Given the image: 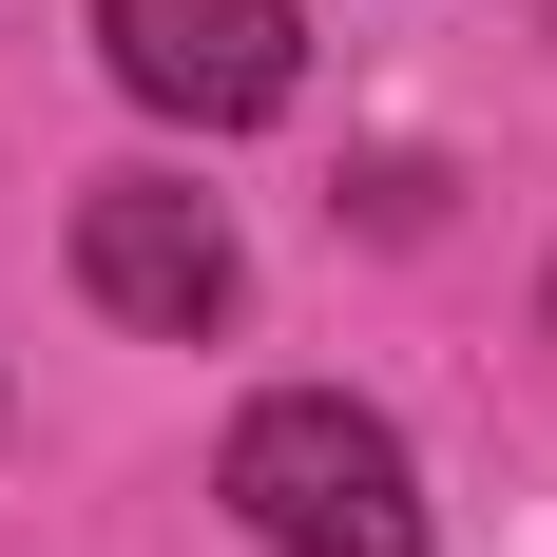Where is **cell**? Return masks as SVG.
<instances>
[{
	"label": "cell",
	"instance_id": "obj_1",
	"mask_svg": "<svg viewBox=\"0 0 557 557\" xmlns=\"http://www.w3.org/2000/svg\"><path fill=\"white\" fill-rule=\"evenodd\" d=\"M212 500L270 557H423V461H404L385 404H346V385H270L250 423H231Z\"/></svg>",
	"mask_w": 557,
	"mask_h": 557
},
{
	"label": "cell",
	"instance_id": "obj_2",
	"mask_svg": "<svg viewBox=\"0 0 557 557\" xmlns=\"http://www.w3.org/2000/svg\"><path fill=\"white\" fill-rule=\"evenodd\" d=\"M115 77L154 115H193V135H250V115H288V77H308V20L288 0H97Z\"/></svg>",
	"mask_w": 557,
	"mask_h": 557
},
{
	"label": "cell",
	"instance_id": "obj_3",
	"mask_svg": "<svg viewBox=\"0 0 557 557\" xmlns=\"http://www.w3.org/2000/svg\"><path fill=\"white\" fill-rule=\"evenodd\" d=\"M77 288H97L115 327H231V288H250V250H231L212 193H173V173H115V193H77Z\"/></svg>",
	"mask_w": 557,
	"mask_h": 557
}]
</instances>
